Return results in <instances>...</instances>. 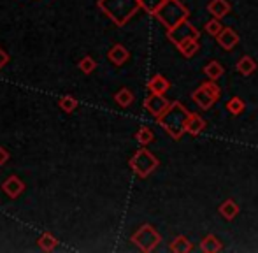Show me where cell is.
<instances>
[{
    "mask_svg": "<svg viewBox=\"0 0 258 253\" xmlns=\"http://www.w3.org/2000/svg\"><path fill=\"white\" fill-rule=\"evenodd\" d=\"M177 48H179V51L183 53L186 58H190V56H194L195 53L199 51V41L197 39H188V41L177 44Z\"/></svg>",
    "mask_w": 258,
    "mask_h": 253,
    "instance_id": "17",
    "label": "cell"
},
{
    "mask_svg": "<svg viewBox=\"0 0 258 253\" xmlns=\"http://www.w3.org/2000/svg\"><path fill=\"white\" fill-rule=\"evenodd\" d=\"M100 11H104L118 27H123L139 11L141 0H99Z\"/></svg>",
    "mask_w": 258,
    "mask_h": 253,
    "instance_id": "1",
    "label": "cell"
},
{
    "mask_svg": "<svg viewBox=\"0 0 258 253\" xmlns=\"http://www.w3.org/2000/svg\"><path fill=\"white\" fill-rule=\"evenodd\" d=\"M107 56H109V60H111L114 65H123L128 60V49L125 48V46H121V44H114L111 49H109V53H107Z\"/></svg>",
    "mask_w": 258,
    "mask_h": 253,
    "instance_id": "11",
    "label": "cell"
},
{
    "mask_svg": "<svg viewBox=\"0 0 258 253\" xmlns=\"http://www.w3.org/2000/svg\"><path fill=\"white\" fill-rule=\"evenodd\" d=\"M7 62H9V55H7V53L4 51L2 48H0V69H2Z\"/></svg>",
    "mask_w": 258,
    "mask_h": 253,
    "instance_id": "31",
    "label": "cell"
},
{
    "mask_svg": "<svg viewBox=\"0 0 258 253\" xmlns=\"http://www.w3.org/2000/svg\"><path fill=\"white\" fill-rule=\"evenodd\" d=\"M188 111L181 106V102H172L169 106V109L162 114L158 120V123L174 137V139H181L186 130H184V123H186V118H188Z\"/></svg>",
    "mask_w": 258,
    "mask_h": 253,
    "instance_id": "2",
    "label": "cell"
},
{
    "mask_svg": "<svg viewBox=\"0 0 258 253\" xmlns=\"http://www.w3.org/2000/svg\"><path fill=\"white\" fill-rule=\"evenodd\" d=\"M79 69H81V72H85V74H92L93 71L97 69V62L92 58V56H83L81 62H79Z\"/></svg>",
    "mask_w": 258,
    "mask_h": 253,
    "instance_id": "27",
    "label": "cell"
},
{
    "mask_svg": "<svg viewBox=\"0 0 258 253\" xmlns=\"http://www.w3.org/2000/svg\"><path fill=\"white\" fill-rule=\"evenodd\" d=\"M218 42L221 44L223 49H232L239 42V35L234 28H223V30L218 34Z\"/></svg>",
    "mask_w": 258,
    "mask_h": 253,
    "instance_id": "9",
    "label": "cell"
},
{
    "mask_svg": "<svg viewBox=\"0 0 258 253\" xmlns=\"http://www.w3.org/2000/svg\"><path fill=\"white\" fill-rule=\"evenodd\" d=\"M199 35H201L199 30H195L188 21H181L179 25H176V27L170 28V30L167 32V37H169L176 46L184 41H188V39H199Z\"/></svg>",
    "mask_w": 258,
    "mask_h": 253,
    "instance_id": "6",
    "label": "cell"
},
{
    "mask_svg": "<svg viewBox=\"0 0 258 253\" xmlns=\"http://www.w3.org/2000/svg\"><path fill=\"white\" fill-rule=\"evenodd\" d=\"M191 99H194L195 102H197L199 106L202 107V109H209V107L213 106L214 102H216V100H214V97L211 95V93L204 88V85H202L201 88L195 90V92L191 93Z\"/></svg>",
    "mask_w": 258,
    "mask_h": 253,
    "instance_id": "10",
    "label": "cell"
},
{
    "mask_svg": "<svg viewBox=\"0 0 258 253\" xmlns=\"http://www.w3.org/2000/svg\"><path fill=\"white\" fill-rule=\"evenodd\" d=\"M128 164H130V167H132V171L136 172L139 178H146V176H150L151 172L158 167L160 162L153 153H150L146 148H143V150H139L130 158Z\"/></svg>",
    "mask_w": 258,
    "mask_h": 253,
    "instance_id": "4",
    "label": "cell"
},
{
    "mask_svg": "<svg viewBox=\"0 0 258 253\" xmlns=\"http://www.w3.org/2000/svg\"><path fill=\"white\" fill-rule=\"evenodd\" d=\"M207 9H209V13L213 14L214 18H223L230 13V4H228L227 0H211Z\"/></svg>",
    "mask_w": 258,
    "mask_h": 253,
    "instance_id": "13",
    "label": "cell"
},
{
    "mask_svg": "<svg viewBox=\"0 0 258 253\" xmlns=\"http://www.w3.org/2000/svg\"><path fill=\"white\" fill-rule=\"evenodd\" d=\"M136 139H137V143H141L143 146H146V144H150L151 141L155 139V134L150 126H143V129H139V132L136 134Z\"/></svg>",
    "mask_w": 258,
    "mask_h": 253,
    "instance_id": "23",
    "label": "cell"
},
{
    "mask_svg": "<svg viewBox=\"0 0 258 253\" xmlns=\"http://www.w3.org/2000/svg\"><path fill=\"white\" fill-rule=\"evenodd\" d=\"M37 244H39V248L41 250H44V251H53L54 248L58 246V239L53 236L51 232H44L41 237L37 239Z\"/></svg>",
    "mask_w": 258,
    "mask_h": 253,
    "instance_id": "16",
    "label": "cell"
},
{
    "mask_svg": "<svg viewBox=\"0 0 258 253\" xmlns=\"http://www.w3.org/2000/svg\"><path fill=\"white\" fill-rule=\"evenodd\" d=\"M163 2H165V0H141V7H143L146 13L156 14L160 7L163 6Z\"/></svg>",
    "mask_w": 258,
    "mask_h": 253,
    "instance_id": "25",
    "label": "cell"
},
{
    "mask_svg": "<svg viewBox=\"0 0 258 253\" xmlns=\"http://www.w3.org/2000/svg\"><path fill=\"white\" fill-rule=\"evenodd\" d=\"M114 100L119 104L121 107H128L134 102V93L128 88H121L119 92L114 93Z\"/></svg>",
    "mask_w": 258,
    "mask_h": 253,
    "instance_id": "18",
    "label": "cell"
},
{
    "mask_svg": "<svg viewBox=\"0 0 258 253\" xmlns=\"http://www.w3.org/2000/svg\"><path fill=\"white\" fill-rule=\"evenodd\" d=\"M58 104H60V107L65 111V113H72V111L78 107V100H76V97H72V95L61 97V99L58 100Z\"/></svg>",
    "mask_w": 258,
    "mask_h": 253,
    "instance_id": "24",
    "label": "cell"
},
{
    "mask_svg": "<svg viewBox=\"0 0 258 253\" xmlns=\"http://www.w3.org/2000/svg\"><path fill=\"white\" fill-rule=\"evenodd\" d=\"M169 106H170V102L163 95H160V93H151L146 99V102H144V107H146L155 118L162 116V114L169 109Z\"/></svg>",
    "mask_w": 258,
    "mask_h": 253,
    "instance_id": "7",
    "label": "cell"
},
{
    "mask_svg": "<svg viewBox=\"0 0 258 253\" xmlns=\"http://www.w3.org/2000/svg\"><path fill=\"white\" fill-rule=\"evenodd\" d=\"M9 151L6 150V148H2L0 146V165H6L7 162H9Z\"/></svg>",
    "mask_w": 258,
    "mask_h": 253,
    "instance_id": "30",
    "label": "cell"
},
{
    "mask_svg": "<svg viewBox=\"0 0 258 253\" xmlns=\"http://www.w3.org/2000/svg\"><path fill=\"white\" fill-rule=\"evenodd\" d=\"M227 111L232 114H241L244 111V102H242L239 97H234L227 102Z\"/></svg>",
    "mask_w": 258,
    "mask_h": 253,
    "instance_id": "26",
    "label": "cell"
},
{
    "mask_svg": "<svg viewBox=\"0 0 258 253\" xmlns=\"http://www.w3.org/2000/svg\"><path fill=\"white\" fill-rule=\"evenodd\" d=\"M155 16L170 30V28H174L176 25H179L181 21H184V18L188 16V9L179 0H165Z\"/></svg>",
    "mask_w": 258,
    "mask_h": 253,
    "instance_id": "3",
    "label": "cell"
},
{
    "mask_svg": "<svg viewBox=\"0 0 258 253\" xmlns=\"http://www.w3.org/2000/svg\"><path fill=\"white\" fill-rule=\"evenodd\" d=\"M2 190H4V194H6L7 197L18 199L25 192V183L21 181L18 176H11V178H7L6 181H4Z\"/></svg>",
    "mask_w": 258,
    "mask_h": 253,
    "instance_id": "8",
    "label": "cell"
},
{
    "mask_svg": "<svg viewBox=\"0 0 258 253\" xmlns=\"http://www.w3.org/2000/svg\"><path fill=\"white\" fill-rule=\"evenodd\" d=\"M204 126H206V121L202 120L199 114H194V113L188 114L186 123H184V130H186V132H190L191 136H199V134L204 130Z\"/></svg>",
    "mask_w": 258,
    "mask_h": 253,
    "instance_id": "12",
    "label": "cell"
},
{
    "mask_svg": "<svg viewBox=\"0 0 258 253\" xmlns=\"http://www.w3.org/2000/svg\"><path fill=\"white\" fill-rule=\"evenodd\" d=\"M169 86H170L169 81H167L162 74L153 76V78L150 79V83H148V88L151 90V93H160V95H163V93L169 90Z\"/></svg>",
    "mask_w": 258,
    "mask_h": 253,
    "instance_id": "14",
    "label": "cell"
},
{
    "mask_svg": "<svg viewBox=\"0 0 258 253\" xmlns=\"http://www.w3.org/2000/svg\"><path fill=\"white\" fill-rule=\"evenodd\" d=\"M255 69H256V64L251 56H244V58H241L237 62V71L244 76H249L251 72H255Z\"/></svg>",
    "mask_w": 258,
    "mask_h": 253,
    "instance_id": "19",
    "label": "cell"
},
{
    "mask_svg": "<svg viewBox=\"0 0 258 253\" xmlns=\"http://www.w3.org/2000/svg\"><path fill=\"white\" fill-rule=\"evenodd\" d=\"M191 243L186 239L184 236H179L172 244H170V250L176 251V253H186V251H191Z\"/></svg>",
    "mask_w": 258,
    "mask_h": 253,
    "instance_id": "21",
    "label": "cell"
},
{
    "mask_svg": "<svg viewBox=\"0 0 258 253\" xmlns=\"http://www.w3.org/2000/svg\"><path fill=\"white\" fill-rule=\"evenodd\" d=\"M204 88L207 90V92L211 93V95L214 97V100H218V99H220V88H218V86L214 85V81H213V79H211L209 83H204Z\"/></svg>",
    "mask_w": 258,
    "mask_h": 253,
    "instance_id": "29",
    "label": "cell"
},
{
    "mask_svg": "<svg viewBox=\"0 0 258 253\" xmlns=\"http://www.w3.org/2000/svg\"><path fill=\"white\" fill-rule=\"evenodd\" d=\"M201 248H202V251L214 253V251H220L221 250V243L214 236H207L206 239L201 243Z\"/></svg>",
    "mask_w": 258,
    "mask_h": 253,
    "instance_id": "22",
    "label": "cell"
},
{
    "mask_svg": "<svg viewBox=\"0 0 258 253\" xmlns=\"http://www.w3.org/2000/svg\"><path fill=\"white\" fill-rule=\"evenodd\" d=\"M220 213H221V216H223V218L234 220L235 216H237V213H239V206L235 204V201L228 199V201H225L223 204L220 206Z\"/></svg>",
    "mask_w": 258,
    "mask_h": 253,
    "instance_id": "15",
    "label": "cell"
},
{
    "mask_svg": "<svg viewBox=\"0 0 258 253\" xmlns=\"http://www.w3.org/2000/svg\"><path fill=\"white\" fill-rule=\"evenodd\" d=\"M221 30H223V27H221V23H220V18H213V20L206 23V32L209 35L218 37V34H220Z\"/></svg>",
    "mask_w": 258,
    "mask_h": 253,
    "instance_id": "28",
    "label": "cell"
},
{
    "mask_svg": "<svg viewBox=\"0 0 258 253\" xmlns=\"http://www.w3.org/2000/svg\"><path fill=\"white\" fill-rule=\"evenodd\" d=\"M162 241V236L151 225H143L132 236V243L143 251H153Z\"/></svg>",
    "mask_w": 258,
    "mask_h": 253,
    "instance_id": "5",
    "label": "cell"
},
{
    "mask_svg": "<svg viewBox=\"0 0 258 253\" xmlns=\"http://www.w3.org/2000/svg\"><path fill=\"white\" fill-rule=\"evenodd\" d=\"M204 72L207 74V78L213 79V81H216L218 78H221V76H223V67L213 60V62H209L204 67Z\"/></svg>",
    "mask_w": 258,
    "mask_h": 253,
    "instance_id": "20",
    "label": "cell"
}]
</instances>
